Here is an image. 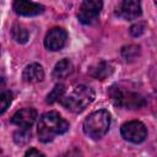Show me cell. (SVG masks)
<instances>
[{
	"label": "cell",
	"mask_w": 157,
	"mask_h": 157,
	"mask_svg": "<svg viewBox=\"0 0 157 157\" xmlns=\"http://www.w3.org/2000/svg\"><path fill=\"white\" fill-rule=\"evenodd\" d=\"M12 102V93L10 91H4L0 94V114H4Z\"/></svg>",
	"instance_id": "18"
},
{
	"label": "cell",
	"mask_w": 157,
	"mask_h": 157,
	"mask_svg": "<svg viewBox=\"0 0 157 157\" xmlns=\"http://www.w3.org/2000/svg\"><path fill=\"white\" fill-rule=\"evenodd\" d=\"M121 55L126 61H132L140 55V47L135 44L126 45L121 49Z\"/></svg>",
	"instance_id": "15"
},
{
	"label": "cell",
	"mask_w": 157,
	"mask_h": 157,
	"mask_svg": "<svg viewBox=\"0 0 157 157\" xmlns=\"http://www.w3.org/2000/svg\"><path fill=\"white\" fill-rule=\"evenodd\" d=\"M153 1H155V4H156V5H157V0H153Z\"/></svg>",
	"instance_id": "21"
},
{
	"label": "cell",
	"mask_w": 157,
	"mask_h": 157,
	"mask_svg": "<svg viewBox=\"0 0 157 157\" xmlns=\"http://www.w3.org/2000/svg\"><path fill=\"white\" fill-rule=\"evenodd\" d=\"M102 7H103L102 0H83L77 12L78 21L83 25L94 23L99 17Z\"/></svg>",
	"instance_id": "5"
},
{
	"label": "cell",
	"mask_w": 157,
	"mask_h": 157,
	"mask_svg": "<svg viewBox=\"0 0 157 157\" xmlns=\"http://www.w3.org/2000/svg\"><path fill=\"white\" fill-rule=\"evenodd\" d=\"M64 93H65V86L61 85V83H58V85L52 90V92H49V94L47 96V103L53 104L54 102L60 101L61 97L64 96Z\"/></svg>",
	"instance_id": "16"
},
{
	"label": "cell",
	"mask_w": 157,
	"mask_h": 157,
	"mask_svg": "<svg viewBox=\"0 0 157 157\" xmlns=\"http://www.w3.org/2000/svg\"><path fill=\"white\" fill-rule=\"evenodd\" d=\"M72 63L69 59H61L60 61H58L54 66L53 70V77L56 80H63L66 78L71 72H72Z\"/></svg>",
	"instance_id": "12"
},
{
	"label": "cell",
	"mask_w": 157,
	"mask_h": 157,
	"mask_svg": "<svg viewBox=\"0 0 157 157\" xmlns=\"http://www.w3.org/2000/svg\"><path fill=\"white\" fill-rule=\"evenodd\" d=\"M109 96L112 102L117 107H123L126 109H137L145 105L146 103L141 94L130 91H124L115 85H113L109 88Z\"/></svg>",
	"instance_id": "4"
},
{
	"label": "cell",
	"mask_w": 157,
	"mask_h": 157,
	"mask_svg": "<svg viewBox=\"0 0 157 157\" xmlns=\"http://www.w3.org/2000/svg\"><path fill=\"white\" fill-rule=\"evenodd\" d=\"M36 119H37V110L34 108L27 107L17 110L12 115L11 123L20 128H31L34 124Z\"/></svg>",
	"instance_id": "10"
},
{
	"label": "cell",
	"mask_w": 157,
	"mask_h": 157,
	"mask_svg": "<svg viewBox=\"0 0 157 157\" xmlns=\"http://www.w3.org/2000/svg\"><path fill=\"white\" fill-rule=\"evenodd\" d=\"M112 72H113L112 64L110 63H107V61H101V63H98V65L96 67L92 69L91 75L94 78H97V80H104L108 76H110Z\"/></svg>",
	"instance_id": "13"
},
{
	"label": "cell",
	"mask_w": 157,
	"mask_h": 157,
	"mask_svg": "<svg viewBox=\"0 0 157 157\" xmlns=\"http://www.w3.org/2000/svg\"><path fill=\"white\" fill-rule=\"evenodd\" d=\"M26 156H44V153H42L40 151H38V150H36V148H31V150H28L26 153H25Z\"/></svg>",
	"instance_id": "20"
},
{
	"label": "cell",
	"mask_w": 157,
	"mask_h": 157,
	"mask_svg": "<svg viewBox=\"0 0 157 157\" xmlns=\"http://www.w3.org/2000/svg\"><path fill=\"white\" fill-rule=\"evenodd\" d=\"M13 10L20 16H37L43 13L44 6L29 0H13Z\"/></svg>",
	"instance_id": "9"
},
{
	"label": "cell",
	"mask_w": 157,
	"mask_h": 157,
	"mask_svg": "<svg viewBox=\"0 0 157 157\" xmlns=\"http://www.w3.org/2000/svg\"><path fill=\"white\" fill-rule=\"evenodd\" d=\"M121 136L132 144H141L147 137V129L144 123L139 120H131L128 123H124L120 128Z\"/></svg>",
	"instance_id": "6"
},
{
	"label": "cell",
	"mask_w": 157,
	"mask_h": 157,
	"mask_svg": "<svg viewBox=\"0 0 157 157\" xmlns=\"http://www.w3.org/2000/svg\"><path fill=\"white\" fill-rule=\"evenodd\" d=\"M31 139V128H20L13 135V140L17 145H25Z\"/></svg>",
	"instance_id": "17"
},
{
	"label": "cell",
	"mask_w": 157,
	"mask_h": 157,
	"mask_svg": "<svg viewBox=\"0 0 157 157\" xmlns=\"http://www.w3.org/2000/svg\"><path fill=\"white\" fill-rule=\"evenodd\" d=\"M146 29V22H137L130 28V34L132 37H140Z\"/></svg>",
	"instance_id": "19"
},
{
	"label": "cell",
	"mask_w": 157,
	"mask_h": 157,
	"mask_svg": "<svg viewBox=\"0 0 157 157\" xmlns=\"http://www.w3.org/2000/svg\"><path fill=\"white\" fill-rule=\"evenodd\" d=\"M11 34H12V38L17 43H21V44H25L29 38L28 31L22 25H13V27L11 29Z\"/></svg>",
	"instance_id": "14"
},
{
	"label": "cell",
	"mask_w": 157,
	"mask_h": 157,
	"mask_svg": "<svg viewBox=\"0 0 157 157\" xmlns=\"http://www.w3.org/2000/svg\"><path fill=\"white\" fill-rule=\"evenodd\" d=\"M119 17L131 21L136 20L137 17L141 16L142 10H141V0H121L119 7L117 9L115 12Z\"/></svg>",
	"instance_id": "8"
},
{
	"label": "cell",
	"mask_w": 157,
	"mask_h": 157,
	"mask_svg": "<svg viewBox=\"0 0 157 157\" xmlns=\"http://www.w3.org/2000/svg\"><path fill=\"white\" fill-rule=\"evenodd\" d=\"M110 126V114L105 109H99L91 113L83 120V132L91 139H99L104 136Z\"/></svg>",
	"instance_id": "3"
},
{
	"label": "cell",
	"mask_w": 157,
	"mask_h": 157,
	"mask_svg": "<svg viewBox=\"0 0 157 157\" xmlns=\"http://www.w3.org/2000/svg\"><path fill=\"white\" fill-rule=\"evenodd\" d=\"M94 99V92L92 88L85 85H78L67 94H64L59 101L60 104L72 113L83 112Z\"/></svg>",
	"instance_id": "2"
},
{
	"label": "cell",
	"mask_w": 157,
	"mask_h": 157,
	"mask_svg": "<svg viewBox=\"0 0 157 157\" xmlns=\"http://www.w3.org/2000/svg\"><path fill=\"white\" fill-rule=\"evenodd\" d=\"M69 130V123L61 118L58 112H47L40 115L38 125H37V134L38 139L42 142H50L54 140L55 136L61 135Z\"/></svg>",
	"instance_id": "1"
},
{
	"label": "cell",
	"mask_w": 157,
	"mask_h": 157,
	"mask_svg": "<svg viewBox=\"0 0 157 157\" xmlns=\"http://www.w3.org/2000/svg\"><path fill=\"white\" fill-rule=\"evenodd\" d=\"M66 39H67L66 31L60 27H54L49 29V32L47 33L44 38V45L48 50L58 52L64 48V45L66 44Z\"/></svg>",
	"instance_id": "7"
},
{
	"label": "cell",
	"mask_w": 157,
	"mask_h": 157,
	"mask_svg": "<svg viewBox=\"0 0 157 157\" xmlns=\"http://www.w3.org/2000/svg\"><path fill=\"white\" fill-rule=\"evenodd\" d=\"M22 78L27 83H37V82L43 81L44 70H43L42 65H39L37 63L27 65L22 72Z\"/></svg>",
	"instance_id": "11"
}]
</instances>
